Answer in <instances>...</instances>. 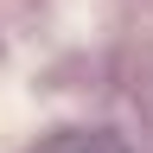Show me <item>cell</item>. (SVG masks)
I'll use <instances>...</instances> for the list:
<instances>
[{
	"label": "cell",
	"instance_id": "obj_1",
	"mask_svg": "<svg viewBox=\"0 0 153 153\" xmlns=\"http://www.w3.org/2000/svg\"><path fill=\"white\" fill-rule=\"evenodd\" d=\"M38 153H128L115 134H96V128H70V134H51Z\"/></svg>",
	"mask_w": 153,
	"mask_h": 153
}]
</instances>
